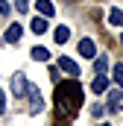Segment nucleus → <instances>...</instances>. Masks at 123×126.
<instances>
[{
	"label": "nucleus",
	"instance_id": "nucleus-1",
	"mask_svg": "<svg viewBox=\"0 0 123 126\" xmlns=\"http://www.w3.org/2000/svg\"><path fill=\"white\" fill-rule=\"evenodd\" d=\"M56 120L53 126H70V120L79 114L82 103H85V94H82V85L76 79H64L62 85H56Z\"/></svg>",
	"mask_w": 123,
	"mask_h": 126
},
{
	"label": "nucleus",
	"instance_id": "nucleus-2",
	"mask_svg": "<svg viewBox=\"0 0 123 126\" xmlns=\"http://www.w3.org/2000/svg\"><path fill=\"white\" fill-rule=\"evenodd\" d=\"M27 94H30V111H32V114H38V111L44 109V100H41V91H38L35 85H27Z\"/></svg>",
	"mask_w": 123,
	"mask_h": 126
},
{
	"label": "nucleus",
	"instance_id": "nucleus-3",
	"mask_svg": "<svg viewBox=\"0 0 123 126\" xmlns=\"http://www.w3.org/2000/svg\"><path fill=\"white\" fill-rule=\"evenodd\" d=\"M27 85H30V82H27L24 73H15V76H12V94H15V100L27 94Z\"/></svg>",
	"mask_w": 123,
	"mask_h": 126
},
{
	"label": "nucleus",
	"instance_id": "nucleus-4",
	"mask_svg": "<svg viewBox=\"0 0 123 126\" xmlns=\"http://www.w3.org/2000/svg\"><path fill=\"white\" fill-rule=\"evenodd\" d=\"M79 53H82L85 59H94V56H97V44H94L91 38H82V41H79Z\"/></svg>",
	"mask_w": 123,
	"mask_h": 126
},
{
	"label": "nucleus",
	"instance_id": "nucleus-5",
	"mask_svg": "<svg viewBox=\"0 0 123 126\" xmlns=\"http://www.w3.org/2000/svg\"><path fill=\"white\" fill-rule=\"evenodd\" d=\"M59 67L64 70V73H70V76H76V73H79V64L73 62V59H67V56H59Z\"/></svg>",
	"mask_w": 123,
	"mask_h": 126
},
{
	"label": "nucleus",
	"instance_id": "nucleus-6",
	"mask_svg": "<svg viewBox=\"0 0 123 126\" xmlns=\"http://www.w3.org/2000/svg\"><path fill=\"white\" fill-rule=\"evenodd\" d=\"M91 91H94V94H103V91H108V79H106V73H97V76H94Z\"/></svg>",
	"mask_w": 123,
	"mask_h": 126
},
{
	"label": "nucleus",
	"instance_id": "nucleus-7",
	"mask_svg": "<svg viewBox=\"0 0 123 126\" xmlns=\"http://www.w3.org/2000/svg\"><path fill=\"white\" fill-rule=\"evenodd\" d=\"M21 35H24V30H21L18 24H12V27L6 30V35H3V41H9V44H18V41H21Z\"/></svg>",
	"mask_w": 123,
	"mask_h": 126
},
{
	"label": "nucleus",
	"instance_id": "nucleus-8",
	"mask_svg": "<svg viewBox=\"0 0 123 126\" xmlns=\"http://www.w3.org/2000/svg\"><path fill=\"white\" fill-rule=\"evenodd\" d=\"M35 9H38V15H41V18H50V15L56 12L50 0H38V3H35Z\"/></svg>",
	"mask_w": 123,
	"mask_h": 126
},
{
	"label": "nucleus",
	"instance_id": "nucleus-9",
	"mask_svg": "<svg viewBox=\"0 0 123 126\" xmlns=\"http://www.w3.org/2000/svg\"><path fill=\"white\" fill-rule=\"evenodd\" d=\"M53 38H56V44H64V41H70V30L67 27H56L53 30Z\"/></svg>",
	"mask_w": 123,
	"mask_h": 126
},
{
	"label": "nucleus",
	"instance_id": "nucleus-10",
	"mask_svg": "<svg viewBox=\"0 0 123 126\" xmlns=\"http://www.w3.org/2000/svg\"><path fill=\"white\" fill-rule=\"evenodd\" d=\"M108 24L111 27H123V9H111L108 12Z\"/></svg>",
	"mask_w": 123,
	"mask_h": 126
},
{
	"label": "nucleus",
	"instance_id": "nucleus-11",
	"mask_svg": "<svg viewBox=\"0 0 123 126\" xmlns=\"http://www.w3.org/2000/svg\"><path fill=\"white\" fill-rule=\"evenodd\" d=\"M32 32H38V35H41V32H47V18H41V15H38V18H32Z\"/></svg>",
	"mask_w": 123,
	"mask_h": 126
},
{
	"label": "nucleus",
	"instance_id": "nucleus-12",
	"mask_svg": "<svg viewBox=\"0 0 123 126\" xmlns=\"http://www.w3.org/2000/svg\"><path fill=\"white\" fill-rule=\"evenodd\" d=\"M30 56L35 59V62H47V59H50V53H47L44 47H32V53H30Z\"/></svg>",
	"mask_w": 123,
	"mask_h": 126
},
{
	"label": "nucleus",
	"instance_id": "nucleus-13",
	"mask_svg": "<svg viewBox=\"0 0 123 126\" xmlns=\"http://www.w3.org/2000/svg\"><path fill=\"white\" fill-rule=\"evenodd\" d=\"M94 67H97V73H106V67H108V59H106V56H97Z\"/></svg>",
	"mask_w": 123,
	"mask_h": 126
},
{
	"label": "nucleus",
	"instance_id": "nucleus-14",
	"mask_svg": "<svg viewBox=\"0 0 123 126\" xmlns=\"http://www.w3.org/2000/svg\"><path fill=\"white\" fill-rule=\"evenodd\" d=\"M120 100H123V94H120V88H114V91H108V103H111V106H117Z\"/></svg>",
	"mask_w": 123,
	"mask_h": 126
},
{
	"label": "nucleus",
	"instance_id": "nucleus-15",
	"mask_svg": "<svg viewBox=\"0 0 123 126\" xmlns=\"http://www.w3.org/2000/svg\"><path fill=\"white\" fill-rule=\"evenodd\" d=\"M114 82L123 88V64H114Z\"/></svg>",
	"mask_w": 123,
	"mask_h": 126
},
{
	"label": "nucleus",
	"instance_id": "nucleus-16",
	"mask_svg": "<svg viewBox=\"0 0 123 126\" xmlns=\"http://www.w3.org/2000/svg\"><path fill=\"white\" fill-rule=\"evenodd\" d=\"M15 9H18V12H30V9H27V0H18V3H15Z\"/></svg>",
	"mask_w": 123,
	"mask_h": 126
},
{
	"label": "nucleus",
	"instance_id": "nucleus-17",
	"mask_svg": "<svg viewBox=\"0 0 123 126\" xmlns=\"http://www.w3.org/2000/svg\"><path fill=\"white\" fill-rule=\"evenodd\" d=\"M9 12H12V9H9V3H6V0H0V15H9Z\"/></svg>",
	"mask_w": 123,
	"mask_h": 126
},
{
	"label": "nucleus",
	"instance_id": "nucleus-18",
	"mask_svg": "<svg viewBox=\"0 0 123 126\" xmlns=\"http://www.w3.org/2000/svg\"><path fill=\"white\" fill-rule=\"evenodd\" d=\"M3 111H6V94L0 91V114H3Z\"/></svg>",
	"mask_w": 123,
	"mask_h": 126
},
{
	"label": "nucleus",
	"instance_id": "nucleus-19",
	"mask_svg": "<svg viewBox=\"0 0 123 126\" xmlns=\"http://www.w3.org/2000/svg\"><path fill=\"white\" fill-rule=\"evenodd\" d=\"M120 44H123V35H120Z\"/></svg>",
	"mask_w": 123,
	"mask_h": 126
},
{
	"label": "nucleus",
	"instance_id": "nucleus-20",
	"mask_svg": "<svg viewBox=\"0 0 123 126\" xmlns=\"http://www.w3.org/2000/svg\"><path fill=\"white\" fill-rule=\"evenodd\" d=\"M100 126H108V123H100Z\"/></svg>",
	"mask_w": 123,
	"mask_h": 126
}]
</instances>
